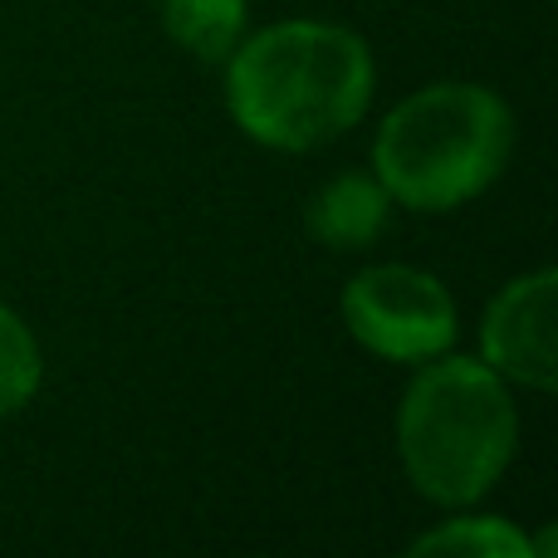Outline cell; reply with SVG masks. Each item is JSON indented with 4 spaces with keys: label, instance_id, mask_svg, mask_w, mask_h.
Segmentation results:
<instances>
[{
    "label": "cell",
    "instance_id": "6da1fadb",
    "mask_svg": "<svg viewBox=\"0 0 558 558\" xmlns=\"http://www.w3.org/2000/svg\"><path fill=\"white\" fill-rule=\"evenodd\" d=\"M373 98V54L343 25L284 20L231 54L226 104L245 137L284 153L333 143Z\"/></svg>",
    "mask_w": 558,
    "mask_h": 558
},
{
    "label": "cell",
    "instance_id": "7a4b0ae2",
    "mask_svg": "<svg viewBox=\"0 0 558 558\" xmlns=\"http://www.w3.org/2000/svg\"><path fill=\"white\" fill-rule=\"evenodd\" d=\"M514 118L481 84H426L387 113L373 167L387 196L412 211H451L505 172Z\"/></svg>",
    "mask_w": 558,
    "mask_h": 558
},
{
    "label": "cell",
    "instance_id": "3957f363",
    "mask_svg": "<svg viewBox=\"0 0 558 558\" xmlns=\"http://www.w3.org/2000/svg\"><path fill=\"white\" fill-rule=\"evenodd\" d=\"M520 416L505 377L475 357H446L412 377L397 407V456L426 500L471 505L505 475Z\"/></svg>",
    "mask_w": 558,
    "mask_h": 558
},
{
    "label": "cell",
    "instance_id": "277c9868",
    "mask_svg": "<svg viewBox=\"0 0 558 558\" xmlns=\"http://www.w3.org/2000/svg\"><path fill=\"white\" fill-rule=\"evenodd\" d=\"M343 324L377 357L426 363L456 338V304L436 275L412 265H373L348 279Z\"/></svg>",
    "mask_w": 558,
    "mask_h": 558
},
{
    "label": "cell",
    "instance_id": "5b68a950",
    "mask_svg": "<svg viewBox=\"0 0 558 558\" xmlns=\"http://www.w3.org/2000/svg\"><path fill=\"white\" fill-rule=\"evenodd\" d=\"M554 294H558V275L539 270V275L510 279V284L490 299L485 324H481L485 367H495V373L510 377V383L549 392V387L558 383Z\"/></svg>",
    "mask_w": 558,
    "mask_h": 558
},
{
    "label": "cell",
    "instance_id": "8992f818",
    "mask_svg": "<svg viewBox=\"0 0 558 558\" xmlns=\"http://www.w3.org/2000/svg\"><path fill=\"white\" fill-rule=\"evenodd\" d=\"M387 186L377 177L343 172L308 202V235L333 251H357V245L377 241V231L387 226Z\"/></svg>",
    "mask_w": 558,
    "mask_h": 558
},
{
    "label": "cell",
    "instance_id": "52a82bcc",
    "mask_svg": "<svg viewBox=\"0 0 558 558\" xmlns=\"http://www.w3.org/2000/svg\"><path fill=\"white\" fill-rule=\"evenodd\" d=\"M162 20L196 59H226L245 29V0H162Z\"/></svg>",
    "mask_w": 558,
    "mask_h": 558
},
{
    "label": "cell",
    "instance_id": "ba28073f",
    "mask_svg": "<svg viewBox=\"0 0 558 558\" xmlns=\"http://www.w3.org/2000/svg\"><path fill=\"white\" fill-rule=\"evenodd\" d=\"M412 554H461V558H524L534 554L530 539H524L514 524L495 520V514H485V520H451L441 524V530L422 534V539L412 544Z\"/></svg>",
    "mask_w": 558,
    "mask_h": 558
},
{
    "label": "cell",
    "instance_id": "9c48e42d",
    "mask_svg": "<svg viewBox=\"0 0 558 558\" xmlns=\"http://www.w3.org/2000/svg\"><path fill=\"white\" fill-rule=\"evenodd\" d=\"M39 373L45 363H39L35 333L25 328V318L0 304V416L20 412L39 392Z\"/></svg>",
    "mask_w": 558,
    "mask_h": 558
}]
</instances>
